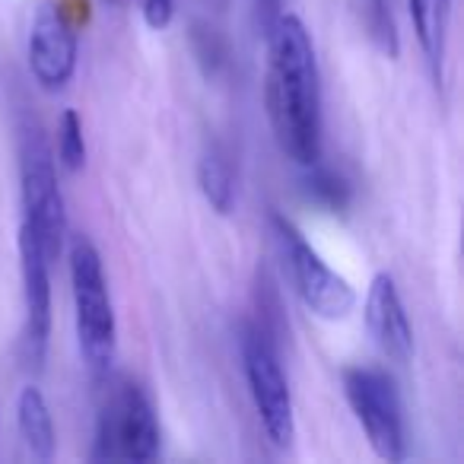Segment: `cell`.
Returning a JSON list of instances; mask_svg holds the SVG:
<instances>
[{
  "label": "cell",
  "instance_id": "9",
  "mask_svg": "<svg viewBox=\"0 0 464 464\" xmlns=\"http://www.w3.org/2000/svg\"><path fill=\"white\" fill-rule=\"evenodd\" d=\"M20 277H23V362L39 372L52 343V261L42 255L29 229L20 226Z\"/></svg>",
  "mask_w": 464,
  "mask_h": 464
},
{
  "label": "cell",
  "instance_id": "15",
  "mask_svg": "<svg viewBox=\"0 0 464 464\" xmlns=\"http://www.w3.org/2000/svg\"><path fill=\"white\" fill-rule=\"evenodd\" d=\"M194 54H198V64L204 67L207 77H219L229 64V52H226V42L217 35V29L210 26H194L191 35Z\"/></svg>",
  "mask_w": 464,
  "mask_h": 464
},
{
  "label": "cell",
  "instance_id": "6",
  "mask_svg": "<svg viewBox=\"0 0 464 464\" xmlns=\"http://www.w3.org/2000/svg\"><path fill=\"white\" fill-rule=\"evenodd\" d=\"M20 200H23V229L35 239L48 261L64 255L67 242V204L58 181L52 150L42 137H26L20 160Z\"/></svg>",
  "mask_w": 464,
  "mask_h": 464
},
{
  "label": "cell",
  "instance_id": "5",
  "mask_svg": "<svg viewBox=\"0 0 464 464\" xmlns=\"http://www.w3.org/2000/svg\"><path fill=\"white\" fill-rule=\"evenodd\" d=\"M341 385L343 398L375 455L382 461H404L407 423L392 372L379 366H347L341 372Z\"/></svg>",
  "mask_w": 464,
  "mask_h": 464
},
{
  "label": "cell",
  "instance_id": "17",
  "mask_svg": "<svg viewBox=\"0 0 464 464\" xmlns=\"http://www.w3.org/2000/svg\"><path fill=\"white\" fill-rule=\"evenodd\" d=\"M143 23H147L153 33L172 26L175 20V0H143Z\"/></svg>",
  "mask_w": 464,
  "mask_h": 464
},
{
  "label": "cell",
  "instance_id": "8",
  "mask_svg": "<svg viewBox=\"0 0 464 464\" xmlns=\"http://www.w3.org/2000/svg\"><path fill=\"white\" fill-rule=\"evenodd\" d=\"M26 61L33 80L45 92H64L77 73L80 35L61 4H39L26 39Z\"/></svg>",
  "mask_w": 464,
  "mask_h": 464
},
{
  "label": "cell",
  "instance_id": "16",
  "mask_svg": "<svg viewBox=\"0 0 464 464\" xmlns=\"http://www.w3.org/2000/svg\"><path fill=\"white\" fill-rule=\"evenodd\" d=\"M309 198H315L318 204H324L328 210H343L347 207V185H343L341 175L328 172L315 162L309 166Z\"/></svg>",
  "mask_w": 464,
  "mask_h": 464
},
{
  "label": "cell",
  "instance_id": "14",
  "mask_svg": "<svg viewBox=\"0 0 464 464\" xmlns=\"http://www.w3.org/2000/svg\"><path fill=\"white\" fill-rule=\"evenodd\" d=\"M58 166L64 172H80L86 166V137L83 118L77 109H64L58 121Z\"/></svg>",
  "mask_w": 464,
  "mask_h": 464
},
{
  "label": "cell",
  "instance_id": "12",
  "mask_svg": "<svg viewBox=\"0 0 464 464\" xmlns=\"http://www.w3.org/2000/svg\"><path fill=\"white\" fill-rule=\"evenodd\" d=\"M16 430L29 455L39 461H52L58 451V430H54L52 407L39 385H23L16 394Z\"/></svg>",
  "mask_w": 464,
  "mask_h": 464
},
{
  "label": "cell",
  "instance_id": "10",
  "mask_svg": "<svg viewBox=\"0 0 464 464\" xmlns=\"http://www.w3.org/2000/svg\"><path fill=\"white\" fill-rule=\"evenodd\" d=\"M362 318H366L369 337L375 341V347L382 350L385 360L398 362V366L413 360V350H417L413 324H411V318H407L404 299H401L398 284H394L392 274L379 271L369 280Z\"/></svg>",
  "mask_w": 464,
  "mask_h": 464
},
{
  "label": "cell",
  "instance_id": "7",
  "mask_svg": "<svg viewBox=\"0 0 464 464\" xmlns=\"http://www.w3.org/2000/svg\"><path fill=\"white\" fill-rule=\"evenodd\" d=\"M162 430L150 394L134 382H124L111 404L99 413L92 461H134L150 464L160 458Z\"/></svg>",
  "mask_w": 464,
  "mask_h": 464
},
{
  "label": "cell",
  "instance_id": "2",
  "mask_svg": "<svg viewBox=\"0 0 464 464\" xmlns=\"http://www.w3.org/2000/svg\"><path fill=\"white\" fill-rule=\"evenodd\" d=\"M67 267H71L73 328H77L80 356L92 375H105L115 366L118 356V318L115 305H111L102 255L92 246L90 236L71 239Z\"/></svg>",
  "mask_w": 464,
  "mask_h": 464
},
{
  "label": "cell",
  "instance_id": "11",
  "mask_svg": "<svg viewBox=\"0 0 464 464\" xmlns=\"http://www.w3.org/2000/svg\"><path fill=\"white\" fill-rule=\"evenodd\" d=\"M407 14L413 23L420 54L430 67L432 80H445V52H449V23H451V0H407Z\"/></svg>",
  "mask_w": 464,
  "mask_h": 464
},
{
  "label": "cell",
  "instance_id": "3",
  "mask_svg": "<svg viewBox=\"0 0 464 464\" xmlns=\"http://www.w3.org/2000/svg\"><path fill=\"white\" fill-rule=\"evenodd\" d=\"M274 246L280 255L286 284L299 296V303L322 322H343L356 309V290L343 274H337L322 255L315 252L305 232L284 213H271Z\"/></svg>",
  "mask_w": 464,
  "mask_h": 464
},
{
  "label": "cell",
  "instance_id": "4",
  "mask_svg": "<svg viewBox=\"0 0 464 464\" xmlns=\"http://www.w3.org/2000/svg\"><path fill=\"white\" fill-rule=\"evenodd\" d=\"M239 356H242V372H246V385L248 394H252L261 430L271 439V445L290 449L293 439H296L293 392L267 331L258 328V324H242Z\"/></svg>",
  "mask_w": 464,
  "mask_h": 464
},
{
  "label": "cell",
  "instance_id": "13",
  "mask_svg": "<svg viewBox=\"0 0 464 464\" xmlns=\"http://www.w3.org/2000/svg\"><path fill=\"white\" fill-rule=\"evenodd\" d=\"M198 188L213 213L229 217L236 210V169L226 150L210 147L198 162Z\"/></svg>",
  "mask_w": 464,
  "mask_h": 464
},
{
  "label": "cell",
  "instance_id": "1",
  "mask_svg": "<svg viewBox=\"0 0 464 464\" xmlns=\"http://www.w3.org/2000/svg\"><path fill=\"white\" fill-rule=\"evenodd\" d=\"M265 109L280 153L296 166L322 162V71L312 33L290 10L265 29Z\"/></svg>",
  "mask_w": 464,
  "mask_h": 464
}]
</instances>
